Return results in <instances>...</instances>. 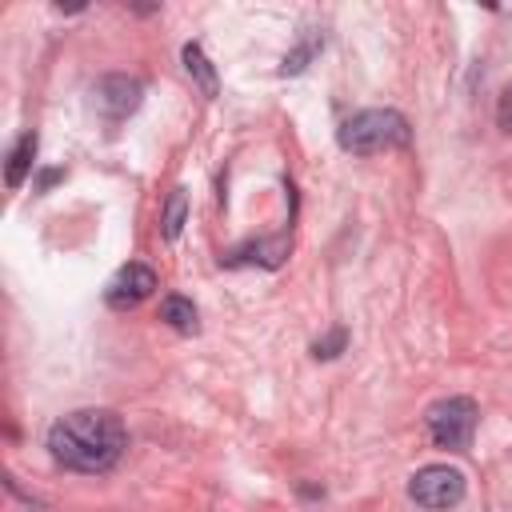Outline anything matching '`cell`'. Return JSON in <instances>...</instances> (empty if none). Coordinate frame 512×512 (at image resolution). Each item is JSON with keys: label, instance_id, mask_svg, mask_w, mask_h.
Returning a JSON list of instances; mask_svg holds the SVG:
<instances>
[{"label": "cell", "instance_id": "1", "mask_svg": "<svg viewBox=\"0 0 512 512\" xmlns=\"http://www.w3.org/2000/svg\"><path fill=\"white\" fill-rule=\"evenodd\" d=\"M44 448L60 468L100 476L120 464L128 448V428L112 408H76L48 424Z\"/></svg>", "mask_w": 512, "mask_h": 512}, {"label": "cell", "instance_id": "2", "mask_svg": "<svg viewBox=\"0 0 512 512\" xmlns=\"http://www.w3.org/2000/svg\"><path fill=\"white\" fill-rule=\"evenodd\" d=\"M408 140L412 128L396 108H360L336 128V144L352 156H376L388 148H404Z\"/></svg>", "mask_w": 512, "mask_h": 512}, {"label": "cell", "instance_id": "3", "mask_svg": "<svg viewBox=\"0 0 512 512\" xmlns=\"http://www.w3.org/2000/svg\"><path fill=\"white\" fill-rule=\"evenodd\" d=\"M476 424H480V408L472 396H444L424 408V428L432 444L448 452H464L476 436Z\"/></svg>", "mask_w": 512, "mask_h": 512}, {"label": "cell", "instance_id": "4", "mask_svg": "<svg viewBox=\"0 0 512 512\" xmlns=\"http://www.w3.org/2000/svg\"><path fill=\"white\" fill-rule=\"evenodd\" d=\"M464 492H468V480L452 464H424V468H416L408 476V500L420 504V508H428V512L456 508L464 500Z\"/></svg>", "mask_w": 512, "mask_h": 512}, {"label": "cell", "instance_id": "5", "mask_svg": "<svg viewBox=\"0 0 512 512\" xmlns=\"http://www.w3.org/2000/svg\"><path fill=\"white\" fill-rule=\"evenodd\" d=\"M140 100H144V84L136 76L116 72V76H100L92 84V104L108 124H120L124 116H132L140 108Z\"/></svg>", "mask_w": 512, "mask_h": 512}, {"label": "cell", "instance_id": "6", "mask_svg": "<svg viewBox=\"0 0 512 512\" xmlns=\"http://www.w3.org/2000/svg\"><path fill=\"white\" fill-rule=\"evenodd\" d=\"M152 292H156V272H152L148 264H140V260H128V264L108 280L104 304L116 308V312H128V308L144 304Z\"/></svg>", "mask_w": 512, "mask_h": 512}, {"label": "cell", "instance_id": "7", "mask_svg": "<svg viewBox=\"0 0 512 512\" xmlns=\"http://www.w3.org/2000/svg\"><path fill=\"white\" fill-rule=\"evenodd\" d=\"M292 248V228L276 232V236H260V240H248L240 248H232L228 256H220L224 268H244V264H260V268H280L284 256Z\"/></svg>", "mask_w": 512, "mask_h": 512}, {"label": "cell", "instance_id": "8", "mask_svg": "<svg viewBox=\"0 0 512 512\" xmlns=\"http://www.w3.org/2000/svg\"><path fill=\"white\" fill-rule=\"evenodd\" d=\"M32 160H36V132H24L12 148H8V164H4V184L16 192L24 184V176L32 172Z\"/></svg>", "mask_w": 512, "mask_h": 512}, {"label": "cell", "instance_id": "9", "mask_svg": "<svg viewBox=\"0 0 512 512\" xmlns=\"http://www.w3.org/2000/svg\"><path fill=\"white\" fill-rule=\"evenodd\" d=\"M320 48H324V32L308 28V32L300 36V44L284 52V60H280V76H300V72L320 56Z\"/></svg>", "mask_w": 512, "mask_h": 512}, {"label": "cell", "instance_id": "10", "mask_svg": "<svg viewBox=\"0 0 512 512\" xmlns=\"http://www.w3.org/2000/svg\"><path fill=\"white\" fill-rule=\"evenodd\" d=\"M180 60H184V72L196 80V88H200L204 96H216V92H220V84H216V68H212V60L204 56L200 44H184V48H180Z\"/></svg>", "mask_w": 512, "mask_h": 512}, {"label": "cell", "instance_id": "11", "mask_svg": "<svg viewBox=\"0 0 512 512\" xmlns=\"http://www.w3.org/2000/svg\"><path fill=\"white\" fill-rule=\"evenodd\" d=\"M160 320H164L168 328H176V332H184V336H192V332L200 328V316H196V304H192L188 296H164V300H160Z\"/></svg>", "mask_w": 512, "mask_h": 512}, {"label": "cell", "instance_id": "12", "mask_svg": "<svg viewBox=\"0 0 512 512\" xmlns=\"http://www.w3.org/2000/svg\"><path fill=\"white\" fill-rule=\"evenodd\" d=\"M184 220H188V192L184 188H172L164 208H160V236L172 244L180 232H184Z\"/></svg>", "mask_w": 512, "mask_h": 512}, {"label": "cell", "instance_id": "13", "mask_svg": "<svg viewBox=\"0 0 512 512\" xmlns=\"http://www.w3.org/2000/svg\"><path fill=\"white\" fill-rule=\"evenodd\" d=\"M344 348H348V328H332L320 340H312V356L316 360H336Z\"/></svg>", "mask_w": 512, "mask_h": 512}, {"label": "cell", "instance_id": "14", "mask_svg": "<svg viewBox=\"0 0 512 512\" xmlns=\"http://www.w3.org/2000/svg\"><path fill=\"white\" fill-rule=\"evenodd\" d=\"M496 124L504 128V132H512V84L500 92V100H496Z\"/></svg>", "mask_w": 512, "mask_h": 512}]
</instances>
